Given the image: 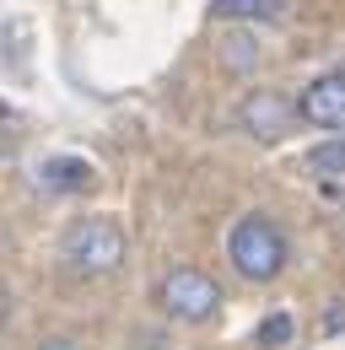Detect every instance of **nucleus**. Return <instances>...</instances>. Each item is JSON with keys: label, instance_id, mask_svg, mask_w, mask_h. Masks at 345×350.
<instances>
[{"label": "nucleus", "instance_id": "1", "mask_svg": "<svg viewBox=\"0 0 345 350\" xmlns=\"http://www.w3.org/2000/svg\"><path fill=\"white\" fill-rule=\"evenodd\" d=\"M125 226L114 216H81L76 226H65L60 237V259L76 275H114L125 264Z\"/></svg>", "mask_w": 345, "mask_h": 350}, {"label": "nucleus", "instance_id": "2", "mask_svg": "<svg viewBox=\"0 0 345 350\" xmlns=\"http://www.w3.org/2000/svg\"><path fill=\"white\" fill-rule=\"evenodd\" d=\"M227 259H232V269L243 275V280H275L281 269H286V237H281V226L264 216H243L238 226H232V237H227Z\"/></svg>", "mask_w": 345, "mask_h": 350}, {"label": "nucleus", "instance_id": "3", "mask_svg": "<svg viewBox=\"0 0 345 350\" xmlns=\"http://www.w3.org/2000/svg\"><path fill=\"white\" fill-rule=\"evenodd\" d=\"M157 297H162V312H172L178 323H205L221 307V286L211 275H200V269H172Z\"/></svg>", "mask_w": 345, "mask_h": 350}, {"label": "nucleus", "instance_id": "4", "mask_svg": "<svg viewBox=\"0 0 345 350\" xmlns=\"http://www.w3.org/2000/svg\"><path fill=\"white\" fill-rule=\"evenodd\" d=\"M297 113L318 130H345V70H329V76L307 81L297 97Z\"/></svg>", "mask_w": 345, "mask_h": 350}, {"label": "nucleus", "instance_id": "5", "mask_svg": "<svg viewBox=\"0 0 345 350\" xmlns=\"http://www.w3.org/2000/svg\"><path fill=\"white\" fill-rule=\"evenodd\" d=\"M238 119H243V130L254 135V140H281V135L292 130V119H297V103H286L281 92L264 87V92H254V97L243 103Z\"/></svg>", "mask_w": 345, "mask_h": 350}, {"label": "nucleus", "instance_id": "6", "mask_svg": "<svg viewBox=\"0 0 345 350\" xmlns=\"http://www.w3.org/2000/svg\"><path fill=\"white\" fill-rule=\"evenodd\" d=\"M302 167H307L313 178H324V183H329V178H345V135H340V140L313 146V151L302 157Z\"/></svg>", "mask_w": 345, "mask_h": 350}, {"label": "nucleus", "instance_id": "7", "mask_svg": "<svg viewBox=\"0 0 345 350\" xmlns=\"http://www.w3.org/2000/svg\"><path fill=\"white\" fill-rule=\"evenodd\" d=\"M38 178L49 183V189H86V183H92V167L76 162V157H54V162L38 167Z\"/></svg>", "mask_w": 345, "mask_h": 350}, {"label": "nucleus", "instance_id": "8", "mask_svg": "<svg viewBox=\"0 0 345 350\" xmlns=\"http://www.w3.org/2000/svg\"><path fill=\"white\" fill-rule=\"evenodd\" d=\"M216 16H243V22H275L281 0H216Z\"/></svg>", "mask_w": 345, "mask_h": 350}, {"label": "nucleus", "instance_id": "9", "mask_svg": "<svg viewBox=\"0 0 345 350\" xmlns=\"http://www.w3.org/2000/svg\"><path fill=\"white\" fill-rule=\"evenodd\" d=\"M286 340H292V318H286V312H275V318H264V323H259V345L281 350Z\"/></svg>", "mask_w": 345, "mask_h": 350}, {"label": "nucleus", "instance_id": "10", "mask_svg": "<svg viewBox=\"0 0 345 350\" xmlns=\"http://www.w3.org/2000/svg\"><path fill=\"white\" fill-rule=\"evenodd\" d=\"M38 350H86V345H81V340H65V334H60V340H43Z\"/></svg>", "mask_w": 345, "mask_h": 350}, {"label": "nucleus", "instance_id": "11", "mask_svg": "<svg viewBox=\"0 0 345 350\" xmlns=\"http://www.w3.org/2000/svg\"><path fill=\"white\" fill-rule=\"evenodd\" d=\"M5 312H11V297H5V286H0V323H5Z\"/></svg>", "mask_w": 345, "mask_h": 350}, {"label": "nucleus", "instance_id": "12", "mask_svg": "<svg viewBox=\"0 0 345 350\" xmlns=\"http://www.w3.org/2000/svg\"><path fill=\"white\" fill-rule=\"evenodd\" d=\"M0 119H11V108H5V103H0Z\"/></svg>", "mask_w": 345, "mask_h": 350}]
</instances>
